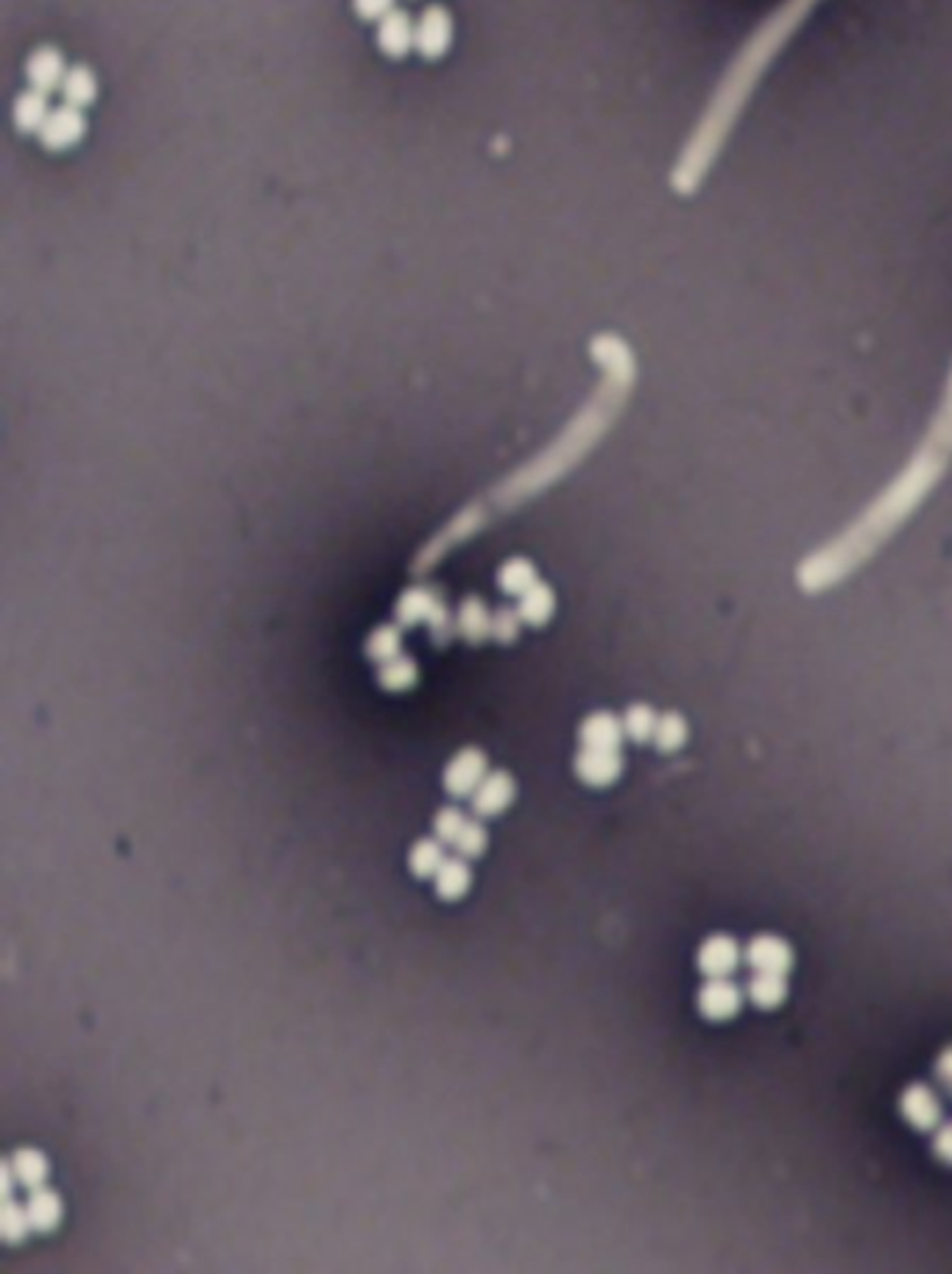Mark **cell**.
Instances as JSON below:
<instances>
[{
	"label": "cell",
	"instance_id": "cell-5",
	"mask_svg": "<svg viewBox=\"0 0 952 1274\" xmlns=\"http://www.w3.org/2000/svg\"><path fill=\"white\" fill-rule=\"evenodd\" d=\"M84 132H87L84 110L62 104L56 106V110H51L48 120H45V126H42L37 138H40V143L48 148V152H68V148L82 143Z\"/></svg>",
	"mask_w": 952,
	"mask_h": 1274
},
{
	"label": "cell",
	"instance_id": "cell-23",
	"mask_svg": "<svg viewBox=\"0 0 952 1274\" xmlns=\"http://www.w3.org/2000/svg\"><path fill=\"white\" fill-rule=\"evenodd\" d=\"M9 1165L14 1171V1179L26 1188H40L48 1177V1157L40 1149H17L9 1157Z\"/></svg>",
	"mask_w": 952,
	"mask_h": 1274
},
{
	"label": "cell",
	"instance_id": "cell-27",
	"mask_svg": "<svg viewBox=\"0 0 952 1274\" xmlns=\"http://www.w3.org/2000/svg\"><path fill=\"white\" fill-rule=\"evenodd\" d=\"M657 721H660V716L653 713L651 704H643V702L632 704V707L623 713V730H626V739L637 741V744L653 741Z\"/></svg>",
	"mask_w": 952,
	"mask_h": 1274
},
{
	"label": "cell",
	"instance_id": "cell-18",
	"mask_svg": "<svg viewBox=\"0 0 952 1274\" xmlns=\"http://www.w3.org/2000/svg\"><path fill=\"white\" fill-rule=\"evenodd\" d=\"M456 627H459V632L464 641H470V643L487 641V638H492V613H489L487 604H484L478 596H470V599L461 601Z\"/></svg>",
	"mask_w": 952,
	"mask_h": 1274
},
{
	"label": "cell",
	"instance_id": "cell-15",
	"mask_svg": "<svg viewBox=\"0 0 952 1274\" xmlns=\"http://www.w3.org/2000/svg\"><path fill=\"white\" fill-rule=\"evenodd\" d=\"M51 115V106H48V96L45 92H37V90H23L20 96L14 98V110H12V120H14V129L20 134H40V129L45 126V120H48Z\"/></svg>",
	"mask_w": 952,
	"mask_h": 1274
},
{
	"label": "cell",
	"instance_id": "cell-28",
	"mask_svg": "<svg viewBox=\"0 0 952 1274\" xmlns=\"http://www.w3.org/2000/svg\"><path fill=\"white\" fill-rule=\"evenodd\" d=\"M400 652H403V632H400V627L386 624V627H377L375 632L369 634L366 657L369 660H375L377 665L391 660V657H396Z\"/></svg>",
	"mask_w": 952,
	"mask_h": 1274
},
{
	"label": "cell",
	"instance_id": "cell-9",
	"mask_svg": "<svg viewBox=\"0 0 952 1274\" xmlns=\"http://www.w3.org/2000/svg\"><path fill=\"white\" fill-rule=\"evenodd\" d=\"M740 964V947L730 933H716L698 945L695 950V968L707 978H730Z\"/></svg>",
	"mask_w": 952,
	"mask_h": 1274
},
{
	"label": "cell",
	"instance_id": "cell-37",
	"mask_svg": "<svg viewBox=\"0 0 952 1274\" xmlns=\"http://www.w3.org/2000/svg\"><path fill=\"white\" fill-rule=\"evenodd\" d=\"M933 1076H936V1082H939L941 1090L952 1096V1045H950V1048H944V1051H941L939 1057H936V1065H933Z\"/></svg>",
	"mask_w": 952,
	"mask_h": 1274
},
{
	"label": "cell",
	"instance_id": "cell-19",
	"mask_svg": "<svg viewBox=\"0 0 952 1274\" xmlns=\"http://www.w3.org/2000/svg\"><path fill=\"white\" fill-rule=\"evenodd\" d=\"M28 1219H31V1230L37 1233H51L59 1219H62V1202L48 1188H31V1197L26 1202Z\"/></svg>",
	"mask_w": 952,
	"mask_h": 1274
},
{
	"label": "cell",
	"instance_id": "cell-17",
	"mask_svg": "<svg viewBox=\"0 0 952 1274\" xmlns=\"http://www.w3.org/2000/svg\"><path fill=\"white\" fill-rule=\"evenodd\" d=\"M438 596L436 590H431V587H408V590L400 596V601H396V620L403 624V627H417V624H428L433 615V610L438 606Z\"/></svg>",
	"mask_w": 952,
	"mask_h": 1274
},
{
	"label": "cell",
	"instance_id": "cell-25",
	"mask_svg": "<svg viewBox=\"0 0 952 1274\" xmlns=\"http://www.w3.org/2000/svg\"><path fill=\"white\" fill-rule=\"evenodd\" d=\"M417 662L410 660L408 655H403V652L391 657V660L380 662V669H377V683L386 690H408L410 685L417 683Z\"/></svg>",
	"mask_w": 952,
	"mask_h": 1274
},
{
	"label": "cell",
	"instance_id": "cell-32",
	"mask_svg": "<svg viewBox=\"0 0 952 1274\" xmlns=\"http://www.w3.org/2000/svg\"><path fill=\"white\" fill-rule=\"evenodd\" d=\"M466 825V816L461 814L459 808H442L436 814V819H433V833H436V839H442L445 844H456V839H459L461 828Z\"/></svg>",
	"mask_w": 952,
	"mask_h": 1274
},
{
	"label": "cell",
	"instance_id": "cell-3",
	"mask_svg": "<svg viewBox=\"0 0 952 1274\" xmlns=\"http://www.w3.org/2000/svg\"><path fill=\"white\" fill-rule=\"evenodd\" d=\"M899 1115L917 1132H933L944 1121V1104L927 1082H913L899 1093Z\"/></svg>",
	"mask_w": 952,
	"mask_h": 1274
},
{
	"label": "cell",
	"instance_id": "cell-1",
	"mask_svg": "<svg viewBox=\"0 0 952 1274\" xmlns=\"http://www.w3.org/2000/svg\"><path fill=\"white\" fill-rule=\"evenodd\" d=\"M952 467V367L941 403L927 425L925 436L894 478L877 492L875 501L833 540L810 550L796 568V587L807 596H821L843 585L877 557V550L897 536L905 523L939 487Z\"/></svg>",
	"mask_w": 952,
	"mask_h": 1274
},
{
	"label": "cell",
	"instance_id": "cell-2",
	"mask_svg": "<svg viewBox=\"0 0 952 1274\" xmlns=\"http://www.w3.org/2000/svg\"><path fill=\"white\" fill-rule=\"evenodd\" d=\"M819 6V0H782L758 28L754 34L746 40V45L737 51L732 59L730 70L723 73L718 82L716 92L709 98L707 110H704L702 120L695 124L693 134L684 143L676 160V171L681 180L702 185L709 176L716 160L721 157V148L726 146L732 129H735L737 118L744 115L746 104H749L751 92L765 76L768 65L777 59V54L788 45L802 23L810 17V12Z\"/></svg>",
	"mask_w": 952,
	"mask_h": 1274
},
{
	"label": "cell",
	"instance_id": "cell-7",
	"mask_svg": "<svg viewBox=\"0 0 952 1274\" xmlns=\"http://www.w3.org/2000/svg\"><path fill=\"white\" fill-rule=\"evenodd\" d=\"M64 73H68L64 56H62V51L54 48V45H42V48H37L28 54L26 82L31 90L45 92V96H51V92H59V87H62V82H64Z\"/></svg>",
	"mask_w": 952,
	"mask_h": 1274
},
{
	"label": "cell",
	"instance_id": "cell-12",
	"mask_svg": "<svg viewBox=\"0 0 952 1274\" xmlns=\"http://www.w3.org/2000/svg\"><path fill=\"white\" fill-rule=\"evenodd\" d=\"M517 795L515 777L508 772H487V777L480 781V786L473 791V811L475 816L487 819V816H497L511 805Z\"/></svg>",
	"mask_w": 952,
	"mask_h": 1274
},
{
	"label": "cell",
	"instance_id": "cell-16",
	"mask_svg": "<svg viewBox=\"0 0 952 1274\" xmlns=\"http://www.w3.org/2000/svg\"><path fill=\"white\" fill-rule=\"evenodd\" d=\"M59 96H62L64 104L76 106V110H87V106L96 104L98 98V76L87 65H73L64 73Z\"/></svg>",
	"mask_w": 952,
	"mask_h": 1274
},
{
	"label": "cell",
	"instance_id": "cell-24",
	"mask_svg": "<svg viewBox=\"0 0 952 1274\" xmlns=\"http://www.w3.org/2000/svg\"><path fill=\"white\" fill-rule=\"evenodd\" d=\"M445 842L442 839H419L408 853V867L417 877H433L445 863Z\"/></svg>",
	"mask_w": 952,
	"mask_h": 1274
},
{
	"label": "cell",
	"instance_id": "cell-22",
	"mask_svg": "<svg viewBox=\"0 0 952 1274\" xmlns=\"http://www.w3.org/2000/svg\"><path fill=\"white\" fill-rule=\"evenodd\" d=\"M746 996L760 1010H774L788 998V982L785 975L779 973H751Z\"/></svg>",
	"mask_w": 952,
	"mask_h": 1274
},
{
	"label": "cell",
	"instance_id": "cell-11",
	"mask_svg": "<svg viewBox=\"0 0 952 1274\" xmlns=\"http://www.w3.org/2000/svg\"><path fill=\"white\" fill-rule=\"evenodd\" d=\"M377 45L389 59H405L417 48V23L403 9H394L377 26Z\"/></svg>",
	"mask_w": 952,
	"mask_h": 1274
},
{
	"label": "cell",
	"instance_id": "cell-33",
	"mask_svg": "<svg viewBox=\"0 0 952 1274\" xmlns=\"http://www.w3.org/2000/svg\"><path fill=\"white\" fill-rule=\"evenodd\" d=\"M520 624H522L520 610L501 606V610H494L492 613V638L501 643L515 641L517 634H520Z\"/></svg>",
	"mask_w": 952,
	"mask_h": 1274
},
{
	"label": "cell",
	"instance_id": "cell-29",
	"mask_svg": "<svg viewBox=\"0 0 952 1274\" xmlns=\"http://www.w3.org/2000/svg\"><path fill=\"white\" fill-rule=\"evenodd\" d=\"M688 741V721L679 713H665L657 721V732H653V744L662 753H676Z\"/></svg>",
	"mask_w": 952,
	"mask_h": 1274
},
{
	"label": "cell",
	"instance_id": "cell-26",
	"mask_svg": "<svg viewBox=\"0 0 952 1274\" xmlns=\"http://www.w3.org/2000/svg\"><path fill=\"white\" fill-rule=\"evenodd\" d=\"M536 582H539V578H536L534 564H531L529 559H508L501 571H497V587H501L503 592H508V596H522V592L531 590Z\"/></svg>",
	"mask_w": 952,
	"mask_h": 1274
},
{
	"label": "cell",
	"instance_id": "cell-14",
	"mask_svg": "<svg viewBox=\"0 0 952 1274\" xmlns=\"http://www.w3.org/2000/svg\"><path fill=\"white\" fill-rule=\"evenodd\" d=\"M623 721L612 713H592L585 718V725L578 727V741L581 746H592V749H620L623 744Z\"/></svg>",
	"mask_w": 952,
	"mask_h": 1274
},
{
	"label": "cell",
	"instance_id": "cell-35",
	"mask_svg": "<svg viewBox=\"0 0 952 1274\" xmlns=\"http://www.w3.org/2000/svg\"><path fill=\"white\" fill-rule=\"evenodd\" d=\"M355 14L366 23H380L389 12H394V0H352Z\"/></svg>",
	"mask_w": 952,
	"mask_h": 1274
},
{
	"label": "cell",
	"instance_id": "cell-10",
	"mask_svg": "<svg viewBox=\"0 0 952 1274\" xmlns=\"http://www.w3.org/2000/svg\"><path fill=\"white\" fill-rule=\"evenodd\" d=\"M695 1006H698L702 1017L721 1024V1020H732V1017L740 1012V1006H744V992H740L737 984H732L730 978H709V982L698 989Z\"/></svg>",
	"mask_w": 952,
	"mask_h": 1274
},
{
	"label": "cell",
	"instance_id": "cell-31",
	"mask_svg": "<svg viewBox=\"0 0 952 1274\" xmlns=\"http://www.w3.org/2000/svg\"><path fill=\"white\" fill-rule=\"evenodd\" d=\"M487 828L480 825V819H466V825L461 828L459 839H456V853H459L461 858H478L484 856V849H487Z\"/></svg>",
	"mask_w": 952,
	"mask_h": 1274
},
{
	"label": "cell",
	"instance_id": "cell-6",
	"mask_svg": "<svg viewBox=\"0 0 952 1274\" xmlns=\"http://www.w3.org/2000/svg\"><path fill=\"white\" fill-rule=\"evenodd\" d=\"M744 959L754 973H779L788 975L793 968V947L782 936L760 933L746 945Z\"/></svg>",
	"mask_w": 952,
	"mask_h": 1274
},
{
	"label": "cell",
	"instance_id": "cell-4",
	"mask_svg": "<svg viewBox=\"0 0 952 1274\" xmlns=\"http://www.w3.org/2000/svg\"><path fill=\"white\" fill-rule=\"evenodd\" d=\"M452 45V14L445 6H428L417 20V54L436 62Z\"/></svg>",
	"mask_w": 952,
	"mask_h": 1274
},
{
	"label": "cell",
	"instance_id": "cell-20",
	"mask_svg": "<svg viewBox=\"0 0 952 1274\" xmlns=\"http://www.w3.org/2000/svg\"><path fill=\"white\" fill-rule=\"evenodd\" d=\"M433 881H436L438 898L459 900L461 894L470 889V884H473V872H470V863H466V858H461V856L445 858V863L438 867V872L433 875Z\"/></svg>",
	"mask_w": 952,
	"mask_h": 1274
},
{
	"label": "cell",
	"instance_id": "cell-34",
	"mask_svg": "<svg viewBox=\"0 0 952 1274\" xmlns=\"http://www.w3.org/2000/svg\"><path fill=\"white\" fill-rule=\"evenodd\" d=\"M428 629H431V638L433 643H447L452 638V632H456V624H452L450 613H447V606L438 601V606L433 610L431 620H428Z\"/></svg>",
	"mask_w": 952,
	"mask_h": 1274
},
{
	"label": "cell",
	"instance_id": "cell-21",
	"mask_svg": "<svg viewBox=\"0 0 952 1274\" xmlns=\"http://www.w3.org/2000/svg\"><path fill=\"white\" fill-rule=\"evenodd\" d=\"M517 610H520L522 624H529V627H543V624L550 620L553 610H557V596H553V590H550L548 585L536 582L531 590L522 592Z\"/></svg>",
	"mask_w": 952,
	"mask_h": 1274
},
{
	"label": "cell",
	"instance_id": "cell-36",
	"mask_svg": "<svg viewBox=\"0 0 952 1274\" xmlns=\"http://www.w3.org/2000/svg\"><path fill=\"white\" fill-rule=\"evenodd\" d=\"M933 1155L944 1165H952V1121H941L933 1129Z\"/></svg>",
	"mask_w": 952,
	"mask_h": 1274
},
{
	"label": "cell",
	"instance_id": "cell-30",
	"mask_svg": "<svg viewBox=\"0 0 952 1274\" xmlns=\"http://www.w3.org/2000/svg\"><path fill=\"white\" fill-rule=\"evenodd\" d=\"M28 1230H31V1219H28L26 1207H20L12 1199H3V1213H0V1235H3V1241L6 1244H20L28 1235Z\"/></svg>",
	"mask_w": 952,
	"mask_h": 1274
},
{
	"label": "cell",
	"instance_id": "cell-8",
	"mask_svg": "<svg viewBox=\"0 0 952 1274\" xmlns=\"http://www.w3.org/2000/svg\"><path fill=\"white\" fill-rule=\"evenodd\" d=\"M487 777V755L480 753V749H475V746H466V749H461L456 758L447 763L445 769V788L447 795L452 797H473L475 788L480 786V781Z\"/></svg>",
	"mask_w": 952,
	"mask_h": 1274
},
{
	"label": "cell",
	"instance_id": "cell-13",
	"mask_svg": "<svg viewBox=\"0 0 952 1274\" xmlns=\"http://www.w3.org/2000/svg\"><path fill=\"white\" fill-rule=\"evenodd\" d=\"M623 772V758L620 749H592V746H581V753L576 755V774L587 786H609Z\"/></svg>",
	"mask_w": 952,
	"mask_h": 1274
}]
</instances>
